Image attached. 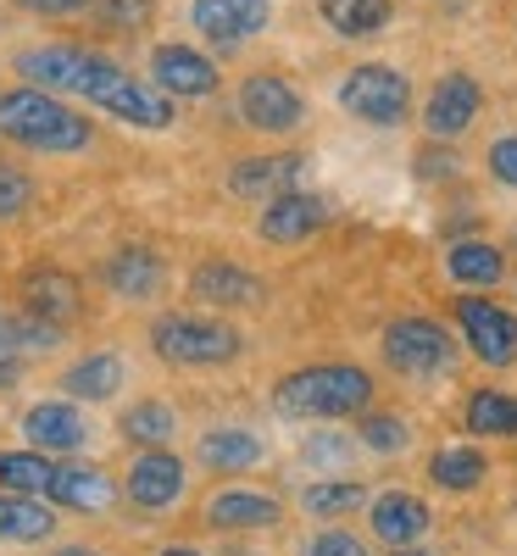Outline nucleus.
Masks as SVG:
<instances>
[{"mask_svg":"<svg viewBox=\"0 0 517 556\" xmlns=\"http://www.w3.org/2000/svg\"><path fill=\"white\" fill-rule=\"evenodd\" d=\"M17 78L39 84V89H56V96H78L96 112L128 123V128H146V134H162L173 128L178 106L162 84L151 78H134L128 67H117L112 56L89 51V45H28V51L12 56Z\"/></svg>","mask_w":517,"mask_h":556,"instance_id":"1","label":"nucleus"},{"mask_svg":"<svg viewBox=\"0 0 517 556\" xmlns=\"http://www.w3.org/2000/svg\"><path fill=\"white\" fill-rule=\"evenodd\" d=\"M0 139L34 156H73L96 146V123L78 106H67L56 89L17 84V89H0Z\"/></svg>","mask_w":517,"mask_h":556,"instance_id":"2","label":"nucleus"},{"mask_svg":"<svg viewBox=\"0 0 517 556\" xmlns=\"http://www.w3.org/2000/svg\"><path fill=\"white\" fill-rule=\"evenodd\" d=\"M373 406V374L356 362H312L278 379L273 412L295 424H328V417H362Z\"/></svg>","mask_w":517,"mask_h":556,"instance_id":"3","label":"nucleus"},{"mask_svg":"<svg viewBox=\"0 0 517 556\" xmlns=\"http://www.w3.org/2000/svg\"><path fill=\"white\" fill-rule=\"evenodd\" d=\"M151 351L167 367H223L245 351V334L212 312H162L151 323Z\"/></svg>","mask_w":517,"mask_h":556,"instance_id":"4","label":"nucleus"},{"mask_svg":"<svg viewBox=\"0 0 517 556\" xmlns=\"http://www.w3.org/2000/svg\"><path fill=\"white\" fill-rule=\"evenodd\" d=\"M335 101L345 117H356L367 128H401L412 117V78L390 62H362L340 78Z\"/></svg>","mask_w":517,"mask_h":556,"instance_id":"5","label":"nucleus"},{"mask_svg":"<svg viewBox=\"0 0 517 556\" xmlns=\"http://www.w3.org/2000/svg\"><path fill=\"white\" fill-rule=\"evenodd\" d=\"M234 112H240V123L251 134H267V139H285V134H301L306 123V96L273 67H256L240 78V89H234Z\"/></svg>","mask_w":517,"mask_h":556,"instance_id":"6","label":"nucleus"},{"mask_svg":"<svg viewBox=\"0 0 517 556\" xmlns=\"http://www.w3.org/2000/svg\"><path fill=\"white\" fill-rule=\"evenodd\" d=\"M379 351L401 379H440L456 362V340L434 317H395L384 329V340H379Z\"/></svg>","mask_w":517,"mask_h":556,"instance_id":"7","label":"nucleus"},{"mask_svg":"<svg viewBox=\"0 0 517 556\" xmlns=\"http://www.w3.org/2000/svg\"><path fill=\"white\" fill-rule=\"evenodd\" d=\"M456 312V329H462V345L474 351L484 367H512L517 362V312L490 301L484 290H462L451 301Z\"/></svg>","mask_w":517,"mask_h":556,"instance_id":"8","label":"nucleus"},{"mask_svg":"<svg viewBox=\"0 0 517 556\" xmlns=\"http://www.w3.org/2000/svg\"><path fill=\"white\" fill-rule=\"evenodd\" d=\"M484 117V84L467 73V67H451L434 78L429 101H423V134L429 139H445V146H456V139L474 134V123Z\"/></svg>","mask_w":517,"mask_h":556,"instance_id":"9","label":"nucleus"},{"mask_svg":"<svg viewBox=\"0 0 517 556\" xmlns=\"http://www.w3.org/2000/svg\"><path fill=\"white\" fill-rule=\"evenodd\" d=\"M273 23V0H190V28L212 51H240Z\"/></svg>","mask_w":517,"mask_h":556,"instance_id":"10","label":"nucleus"},{"mask_svg":"<svg viewBox=\"0 0 517 556\" xmlns=\"http://www.w3.org/2000/svg\"><path fill=\"white\" fill-rule=\"evenodd\" d=\"M190 301H201L212 312H251V306H267V285L251 267H240V262L206 256L190 273Z\"/></svg>","mask_w":517,"mask_h":556,"instance_id":"11","label":"nucleus"},{"mask_svg":"<svg viewBox=\"0 0 517 556\" xmlns=\"http://www.w3.org/2000/svg\"><path fill=\"white\" fill-rule=\"evenodd\" d=\"M151 84H162L173 101H206V96H217L223 73H217L212 56L196 51V45L167 39V45H156V51H151Z\"/></svg>","mask_w":517,"mask_h":556,"instance_id":"12","label":"nucleus"},{"mask_svg":"<svg viewBox=\"0 0 517 556\" xmlns=\"http://www.w3.org/2000/svg\"><path fill=\"white\" fill-rule=\"evenodd\" d=\"M184 484H190V473H184V462L167 445L162 451H139L128 462V473H123V490H128V501L139 506V513H167V506H178Z\"/></svg>","mask_w":517,"mask_h":556,"instance_id":"13","label":"nucleus"},{"mask_svg":"<svg viewBox=\"0 0 517 556\" xmlns=\"http://www.w3.org/2000/svg\"><path fill=\"white\" fill-rule=\"evenodd\" d=\"M323 223H328V201H323V195H312V190H285V195L262 201L256 235H262L267 245H306Z\"/></svg>","mask_w":517,"mask_h":556,"instance_id":"14","label":"nucleus"},{"mask_svg":"<svg viewBox=\"0 0 517 556\" xmlns=\"http://www.w3.org/2000/svg\"><path fill=\"white\" fill-rule=\"evenodd\" d=\"M23 440L45 456H73L89 445V417L78 412V401H34L23 412Z\"/></svg>","mask_w":517,"mask_h":556,"instance_id":"15","label":"nucleus"},{"mask_svg":"<svg viewBox=\"0 0 517 556\" xmlns=\"http://www.w3.org/2000/svg\"><path fill=\"white\" fill-rule=\"evenodd\" d=\"M301 173H306V156L301 151H273V156H240L228 167V195L240 201H273L285 190H301Z\"/></svg>","mask_w":517,"mask_h":556,"instance_id":"16","label":"nucleus"},{"mask_svg":"<svg viewBox=\"0 0 517 556\" xmlns=\"http://www.w3.org/2000/svg\"><path fill=\"white\" fill-rule=\"evenodd\" d=\"M62 345V323H45L34 312H0V390L23 379V362Z\"/></svg>","mask_w":517,"mask_h":556,"instance_id":"17","label":"nucleus"},{"mask_svg":"<svg viewBox=\"0 0 517 556\" xmlns=\"http://www.w3.org/2000/svg\"><path fill=\"white\" fill-rule=\"evenodd\" d=\"M101 285L117 295V301H156L167 290V262L151 251V245H117L106 262H101Z\"/></svg>","mask_w":517,"mask_h":556,"instance_id":"18","label":"nucleus"},{"mask_svg":"<svg viewBox=\"0 0 517 556\" xmlns=\"http://www.w3.org/2000/svg\"><path fill=\"white\" fill-rule=\"evenodd\" d=\"M367 523H373V540L401 551V545H417L434 529V513H429V501L412 495V490H384V495L367 501Z\"/></svg>","mask_w":517,"mask_h":556,"instance_id":"19","label":"nucleus"},{"mask_svg":"<svg viewBox=\"0 0 517 556\" xmlns=\"http://www.w3.org/2000/svg\"><path fill=\"white\" fill-rule=\"evenodd\" d=\"M23 312H34V317H45V323H67L84 312V285L67 273V267H28L23 273Z\"/></svg>","mask_w":517,"mask_h":556,"instance_id":"20","label":"nucleus"},{"mask_svg":"<svg viewBox=\"0 0 517 556\" xmlns=\"http://www.w3.org/2000/svg\"><path fill=\"white\" fill-rule=\"evenodd\" d=\"M206 529H278L285 523V506H278L273 495H262V490H245V484H223V490H212L206 495Z\"/></svg>","mask_w":517,"mask_h":556,"instance_id":"21","label":"nucleus"},{"mask_svg":"<svg viewBox=\"0 0 517 556\" xmlns=\"http://www.w3.org/2000/svg\"><path fill=\"white\" fill-rule=\"evenodd\" d=\"M196 456H201L206 473H251V468H262V462H267V440L256 429L228 424V429H206L201 445H196Z\"/></svg>","mask_w":517,"mask_h":556,"instance_id":"22","label":"nucleus"},{"mask_svg":"<svg viewBox=\"0 0 517 556\" xmlns=\"http://www.w3.org/2000/svg\"><path fill=\"white\" fill-rule=\"evenodd\" d=\"M445 278L462 290H495L506 278V251L495 240H451L445 245Z\"/></svg>","mask_w":517,"mask_h":556,"instance_id":"23","label":"nucleus"},{"mask_svg":"<svg viewBox=\"0 0 517 556\" xmlns=\"http://www.w3.org/2000/svg\"><path fill=\"white\" fill-rule=\"evenodd\" d=\"M56 534V513L45 506V495L0 490V545H39Z\"/></svg>","mask_w":517,"mask_h":556,"instance_id":"24","label":"nucleus"},{"mask_svg":"<svg viewBox=\"0 0 517 556\" xmlns=\"http://www.w3.org/2000/svg\"><path fill=\"white\" fill-rule=\"evenodd\" d=\"M123 379H128V367H123V356L117 351H89V356H78L67 374H62V390L73 395V401H112L117 390H123Z\"/></svg>","mask_w":517,"mask_h":556,"instance_id":"25","label":"nucleus"},{"mask_svg":"<svg viewBox=\"0 0 517 556\" xmlns=\"http://www.w3.org/2000/svg\"><path fill=\"white\" fill-rule=\"evenodd\" d=\"M429 479H434V490H445V495H474V490L490 479V456H484L479 445H440V451L429 456Z\"/></svg>","mask_w":517,"mask_h":556,"instance_id":"26","label":"nucleus"},{"mask_svg":"<svg viewBox=\"0 0 517 556\" xmlns=\"http://www.w3.org/2000/svg\"><path fill=\"white\" fill-rule=\"evenodd\" d=\"M317 12L340 39H373L395 23V0H317Z\"/></svg>","mask_w":517,"mask_h":556,"instance_id":"27","label":"nucleus"},{"mask_svg":"<svg viewBox=\"0 0 517 556\" xmlns=\"http://www.w3.org/2000/svg\"><path fill=\"white\" fill-rule=\"evenodd\" d=\"M117 434H123L128 445H139V451H162V445L178 440V412H173L167 401L146 395V401H134V406L117 417Z\"/></svg>","mask_w":517,"mask_h":556,"instance_id":"28","label":"nucleus"},{"mask_svg":"<svg viewBox=\"0 0 517 556\" xmlns=\"http://www.w3.org/2000/svg\"><path fill=\"white\" fill-rule=\"evenodd\" d=\"M462 424L467 434H479V440H517V395L512 390H474L462 406Z\"/></svg>","mask_w":517,"mask_h":556,"instance_id":"29","label":"nucleus"},{"mask_svg":"<svg viewBox=\"0 0 517 556\" xmlns=\"http://www.w3.org/2000/svg\"><path fill=\"white\" fill-rule=\"evenodd\" d=\"M367 506V484L362 479H312L301 490V513L317 518V523H340L351 513H362Z\"/></svg>","mask_w":517,"mask_h":556,"instance_id":"30","label":"nucleus"},{"mask_svg":"<svg viewBox=\"0 0 517 556\" xmlns=\"http://www.w3.org/2000/svg\"><path fill=\"white\" fill-rule=\"evenodd\" d=\"M51 501L67 506V513H106L112 506V479L101 468H56Z\"/></svg>","mask_w":517,"mask_h":556,"instance_id":"31","label":"nucleus"},{"mask_svg":"<svg viewBox=\"0 0 517 556\" xmlns=\"http://www.w3.org/2000/svg\"><path fill=\"white\" fill-rule=\"evenodd\" d=\"M56 462L45 451H0V490H23V495H51Z\"/></svg>","mask_w":517,"mask_h":556,"instance_id":"32","label":"nucleus"},{"mask_svg":"<svg viewBox=\"0 0 517 556\" xmlns=\"http://www.w3.org/2000/svg\"><path fill=\"white\" fill-rule=\"evenodd\" d=\"M356 445L373 451V456H401L412 445V424H406V417H395V412H362Z\"/></svg>","mask_w":517,"mask_h":556,"instance_id":"33","label":"nucleus"},{"mask_svg":"<svg viewBox=\"0 0 517 556\" xmlns=\"http://www.w3.org/2000/svg\"><path fill=\"white\" fill-rule=\"evenodd\" d=\"M151 17H156L151 0H96V7H89V23H96L101 34H123V39L146 34Z\"/></svg>","mask_w":517,"mask_h":556,"instance_id":"34","label":"nucleus"},{"mask_svg":"<svg viewBox=\"0 0 517 556\" xmlns=\"http://www.w3.org/2000/svg\"><path fill=\"white\" fill-rule=\"evenodd\" d=\"M39 195V184L17 167V162H0V223H17Z\"/></svg>","mask_w":517,"mask_h":556,"instance_id":"35","label":"nucleus"},{"mask_svg":"<svg viewBox=\"0 0 517 556\" xmlns=\"http://www.w3.org/2000/svg\"><path fill=\"white\" fill-rule=\"evenodd\" d=\"M484 173L501 184V190H512V195H517V128L495 134L490 146H484Z\"/></svg>","mask_w":517,"mask_h":556,"instance_id":"36","label":"nucleus"},{"mask_svg":"<svg viewBox=\"0 0 517 556\" xmlns=\"http://www.w3.org/2000/svg\"><path fill=\"white\" fill-rule=\"evenodd\" d=\"M462 173V156L456 146H445V139H429V146L417 151V178L423 184H440V178H456Z\"/></svg>","mask_w":517,"mask_h":556,"instance_id":"37","label":"nucleus"},{"mask_svg":"<svg viewBox=\"0 0 517 556\" xmlns=\"http://www.w3.org/2000/svg\"><path fill=\"white\" fill-rule=\"evenodd\" d=\"M301 556H373L356 534H345V529H323V534H312L306 540V551Z\"/></svg>","mask_w":517,"mask_h":556,"instance_id":"38","label":"nucleus"},{"mask_svg":"<svg viewBox=\"0 0 517 556\" xmlns=\"http://www.w3.org/2000/svg\"><path fill=\"white\" fill-rule=\"evenodd\" d=\"M17 12H28V17H51V23H62V17H84L96 0H12Z\"/></svg>","mask_w":517,"mask_h":556,"instance_id":"39","label":"nucleus"},{"mask_svg":"<svg viewBox=\"0 0 517 556\" xmlns=\"http://www.w3.org/2000/svg\"><path fill=\"white\" fill-rule=\"evenodd\" d=\"M345 456H351V445H340V440H306L312 468H335V462H345Z\"/></svg>","mask_w":517,"mask_h":556,"instance_id":"40","label":"nucleus"},{"mask_svg":"<svg viewBox=\"0 0 517 556\" xmlns=\"http://www.w3.org/2000/svg\"><path fill=\"white\" fill-rule=\"evenodd\" d=\"M45 556H106V551H96V545H56V551H45Z\"/></svg>","mask_w":517,"mask_h":556,"instance_id":"41","label":"nucleus"},{"mask_svg":"<svg viewBox=\"0 0 517 556\" xmlns=\"http://www.w3.org/2000/svg\"><path fill=\"white\" fill-rule=\"evenodd\" d=\"M156 556H201V551H196V545H162Z\"/></svg>","mask_w":517,"mask_h":556,"instance_id":"42","label":"nucleus"},{"mask_svg":"<svg viewBox=\"0 0 517 556\" xmlns=\"http://www.w3.org/2000/svg\"><path fill=\"white\" fill-rule=\"evenodd\" d=\"M395 556H429V551H417V545H401V551H395Z\"/></svg>","mask_w":517,"mask_h":556,"instance_id":"43","label":"nucleus"},{"mask_svg":"<svg viewBox=\"0 0 517 556\" xmlns=\"http://www.w3.org/2000/svg\"><path fill=\"white\" fill-rule=\"evenodd\" d=\"M506 245H512V251H517V223H512V240H506Z\"/></svg>","mask_w":517,"mask_h":556,"instance_id":"44","label":"nucleus"}]
</instances>
